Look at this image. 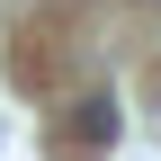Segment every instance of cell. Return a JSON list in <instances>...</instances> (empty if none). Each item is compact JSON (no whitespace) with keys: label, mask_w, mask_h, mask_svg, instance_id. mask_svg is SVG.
<instances>
[{"label":"cell","mask_w":161,"mask_h":161,"mask_svg":"<svg viewBox=\"0 0 161 161\" xmlns=\"http://www.w3.org/2000/svg\"><path fill=\"white\" fill-rule=\"evenodd\" d=\"M80 143H108V134H116V98H80Z\"/></svg>","instance_id":"6da1fadb"}]
</instances>
